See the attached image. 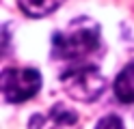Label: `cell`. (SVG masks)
<instances>
[{"label": "cell", "instance_id": "obj_1", "mask_svg": "<svg viewBox=\"0 0 134 129\" xmlns=\"http://www.w3.org/2000/svg\"><path fill=\"white\" fill-rule=\"evenodd\" d=\"M102 28L91 17H78L69 26L54 32L52 56L56 60H82L99 50Z\"/></svg>", "mask_w": 134, "mask_h": 129}, {"label": "cell", "instance_id": "obj_3", "mask_svg": "<svg viewBox=\"0 0 134 129\" xmlns=\"http://www.w3.org/2000/svg\"><path fill=\"white\" fill-rule=\"evenodd\" d=\"M41 88V73L32 67H11L2 71V95L9 103H24Z\"/></svg>", "mask_w": 134, "mask_h": 129}, {"label": "cell", "instance_id": "obj_6", "mask_svg": "<svg viewBox=\"0 0 134 129\" xmlns=\"http://www.w3.org/2000/svg\"><path fill=\"white\" fill-rule=\"evenodd\" d=\"M65 0H18V4L28 17H46L54 13Z\"/></svg>", "mask_w": 134, "mask_h": 129}, {"label": "cell", "instance_id": "obj_4", "mask_svg": "<svg viewBox=\"0 0 134 129\" xmlns=\"http://www.w3.org/2000/svg\"><path fill=\"white\" fill-rule=\"evenodd\" d=\"M113 90H115V99L117 101L134 103V60L125 65L119 71V75L115 77Z\"/></svg>", "mask_w": 134, "mask_h": 129}, {"label": "cell", "instance_id": "obj_7", "mask_svg": "<svg viewBox=\"0 0 134 129\" xmlns=\"http://www.w3.org/2000/svg\"><path fill=\"white\" fill-rule=\"evenodd\" d=\"M95 129H123V120L115 114H108L95 125Z\"/></svg>", "mask_w": 134, "mask_h": 129}, {"label": "cell", "instance_id": "obj_2", "mask_svg": "<svg viewBox=\"0 0 134 129\" xmlns=\"http://www.w3.org/2000/svg\"><path fill=\"white\" fill-rule=\"evenodd\" d=\"M61 84L71 99L85 101V103L95 101L106 90V77L93 65H82L65 71L61 75Z\"/></svg>", "mask_w": 134, "mask_h": 129}, {"label": "cell", "instance_id": "obj_5", "mask_svg": "<svg viewBox=\"0 0 134 129\" xmlns=\"http://www.w3.org/2000/svg\"><path fill=\"white\" fill-rule=\"evenodd\" d=\"M46 123H48L50 129H76L78 127V114L74 110L65 108L63 103H56L50 110Z\"/></svg>", "mask_w": 134, "mask_h": 129}]
</instances>
